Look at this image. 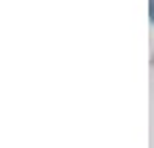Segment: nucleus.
I'll list each match as a JSON object with an SVG mask.
<instances>
[]
</instances>
